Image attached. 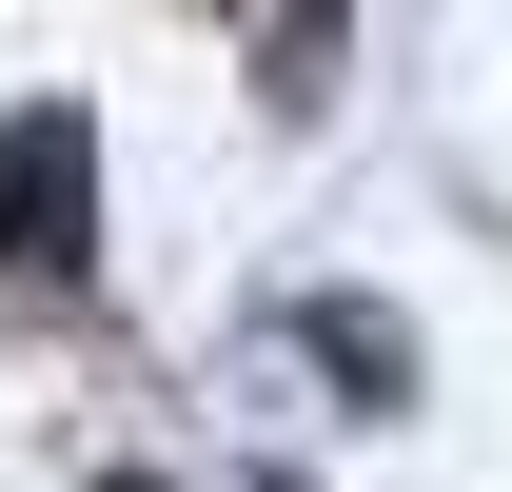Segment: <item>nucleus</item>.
<instances>
[{
  "label": "nucleus",
  "mask_w": 512,
  "mask_h": 492,
  "mask_svg": "<svg viewBox=\"0 0 512 492\" xmlns=\"http://www.w3.org/2000/svg\"><path fill=\"white\" fill-rule=\"evenodd\" d=\"M79 178H99V158H79L60 99H40V119H0V256H79Z\"/></svg>",
  "instance_id": "nucleus-1"
},
{
  "label": "nucleus",
  "mask_w": 512,
  "mask_h": 492,
  "mask_svg": "<svg viewBox=\"0 0 512 492\" xmlns=\"http://www.w3.org/2000/svg\"><path fill=\"white\" fill-rule=\"evenodd\" d=\"M99 492H158V473H99Z\"/></svg>",
  "instance_id": "nucleus-3"
},
{
  "label": "nucleus",
  "mask_w": 512,
  "mask_h": 492,
  "mask_svg": "<svg viewBox=\"0 0 512 492\" xmlns=\"http://www.w3.org/2000/svg\"><path fill=\"white\" fill-rule=\"evenodd\" d=\"M316 355L355 374V394H394V374H414V335H394V315H355V296H335V315H316Z\"/></svg>",
  "instance_id": "nucleus-2"
}]
</instances>
